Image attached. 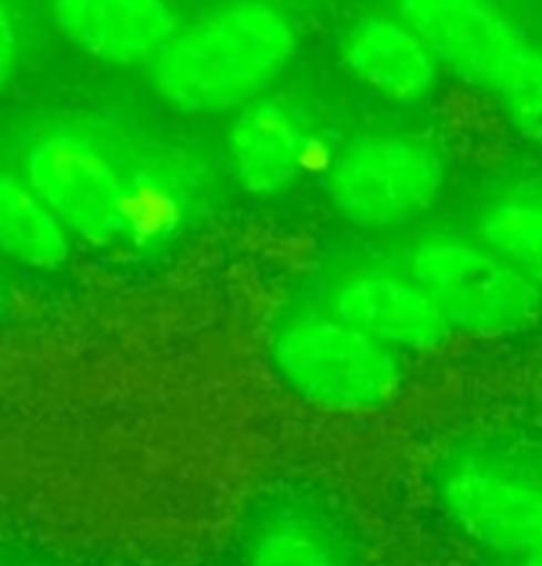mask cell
Listing matches in <instances>:
<instances>
[{"label":"cell","instance_id":"cell-1","mask_svg":"<svg viewBox=\"0 0 542 566\" xmlns=\"http://www.w3.org/2000/svg\"><path fill=\"white\" fill-rule=\"evenodd\" d=\"M296 56V32L268 0H236L180 27L148 80L180 112H241L265 96Z\"/></svg>","mask_w":542,"mask_h":566},{"label":"cell","instance_id":"cell-2","mask_svg":"<svg viewBox=\"0 0 542 566\" xmlns=\"http://www.w3.org/2000/svg\"><path fill=\"white\" fill-rule=\"evenodd\" d=\"M452 334L508 336L542 318V289L477 233H426L403 258Z\"/></svg>","mask_w":542,"mask_h":566},{"label":"cell","instance_id":"cell-3","mask_svg":"<svg viewBox=\"0 0 542 566\" xmlns=\"http://www.w3.org/2000/svg\"><path fill=\"white\" fill-rule=\"evenodd\" d=\"M273 368L302 400L334 410H376L399 392V353L329 310L296 313L275 332Z\"/></svg>","mask_w":542,"mask_h":566},{"label":"cell","instance_id":"cell-4","mask_svg":"<svg viewBox=\"0 0 542 566\" xmlns=\"http://www.w3.org/2000/svg\"><path fill=\"white\" fill-rule=\"evenodd\" d=\"M24 180L72 239L96 247L131 241L140 231L138 193L104 146L85 133L56 127L24 151Z\"/></svg>","mask_w":542,"mask_h":566},{"label":"cell","instance_id":"cell-5","mask_svg":"<svg viewBox=\"0 0 542 566\" xmlns=\"http://www.w3.org/2000/svg\"><path fill=\"white\" fill-rule=\"evenodd\" d=\"M329 205L361 228L416 220L445 188V161L424 138L378 133L352 138L321 172Z\"/></svg>","mask_w":542,"mask_h":566},{"label":"cell","instance_id":"cell-6","mask_svg":"<svg viewBox=\"0 0 542 566\" xmlns=\"http://www.w3.org/2000/svg\"><path fill=\"white\" fill-rule=\"evenodd\" d=\"M437 497L450 522L494 554L542 548V480L498 458H463L442 471Z\"/></svg>","mask_w":542,"mask_h":566},{"label":"cell","instance_id":"cell-7","mask_svg":"<svg viewBox=\"0 0 542 566\" xmlns=\"http://www.w3.org/2000/svg\"><path fill=\"white\" fill-rule=\"evenodd\" d=\"M399 13L445 72L492 96L532 45L492 0H399Z\"/></svg>","mask_w":542,"mask_h":566},{"label":"cell","instance_id":"cell-8","mask_svg":"<svg viewBox=\"0 0 542 566\" xmlns=\"http://www.w3.org/2000/svg\"><path fill=\"white\" fill-rule=\"evenodd\" d=\"M323 310L395 353H426L452 334L431 296L403 268H363L342 275L331 283Z\"/></svg>","mask_w":542,"mask_h":566},{"label":"cell","instance_id":"cell-9","mask_svg":"<svg viewBox=\"0 0 542 566\" xmlns=\"http://www.w3.org/2000/svg\"><path fill=\"white\" fill-rule=\"evenodd\" d=\"M313 125L283 98H257L236 114L228 133L230 170L243 191L275 197L310 170Z\"/></svg>","mask_w":542,"mask_h":566},{"label":"cell","instance_id":"cell-10","mask_svg":"<svg viewBox=\"0 0 542 566\" xmlns=\"http://www.w3.org/2000/svg\"><path fill=\"white\" fill-rule=\"evenodd\" d=\"M53 27L87 56L152 66L180 30L167 0H51Z\"/></svg>","mask_w":542,"mask_h":566},{"label":"cell","instance_id":"cell-11","mask_svg":"<svg viewBox=\"0 0 542 566\" xmlns=\"http://www.w3.org/2000/svg\"><path fill=\"white\" fill-rule=\"evenodd\" d=\"M344 62L376 96L413 106L437 87L439 66L429 45L405 19H363L344 40Z\"/></svg>","mask_w":542,"mask_h":566},{"label":"cell","instance_id":"cell-12","mask_svg":"<svg viewBox=\"0 0 542 566\" xmlns=\"http://www.w3.org/2000/svg\"><path fill=\"white\" fill-rule=\"evenodd\" d=\"M72 233L24 178L0 172V254L35 271H59Z\"/></svg>","mask_w":542,"mask_h":566},{"label":"cell","instance_id":"cell-13","mask_svg":"<svg viewBox=\"0 0 542 566\" xmlns=\"http://www.w3.org/2000/svg\"><path fill=\"white\" fill-rule=\"evenodd\" d=\"M473 233L498 249L542 289V188L517 186L494 197L479 214Z\"/></svg>","mask_w":542,"mask_h":566},{"label":"cell","instance_id":"cell-14","mask_svg":"<svg viewBox=\"0 0 542 566\" xmlns=\"http://www.w3.org/2000/svg\"><path fill=\"white\" fill-rule=\"evenodd\" d=\"M247 566H350L338 545L304 516H273L252 535Z\"/></svg>","mask_w":542,"mask_h":566},{"label":"cell","instance_id":"cell-15","mask_svg":"<svg viewBox=\"0 0 542 566\" xmlns=\"http://www.w3.org/2000/svg\"><path fill=\"white\" fill-rule=\"evenodd\" d=\"M508 119L524 138L542 144V49L530 45L517 70L494 93Z\"/></svg>","mask_w":542,"mask_h":566},{"label":"cell","instance_id":"cell-16","mask_svg":"<svg viewBox=\"0 0 542 566\" xmlns=\"http://www.w3.org/2000/svg\"><path fill=\"white\" fill-rule=\"evenodd\" d=\"M19 62V32L13 24L11 11L6 9V3L0 0V91L9 85L13 70Z\"/></svg>","mask_w":542,"mask_h":566},{"label":"cell","instance_id":"cell-17","mask_svg":"<svg viewBox=\"0 0 542 566\" xmlns=\"http://www.w3.org/2000/svg\"><path fill=\"white\" fill-rule=\"evenodd\" d=\"M517 566H542V548L532 551V554H527V556H521Z\"/></svg>","mask_w":542,"mask_h":566}]
</instances>
